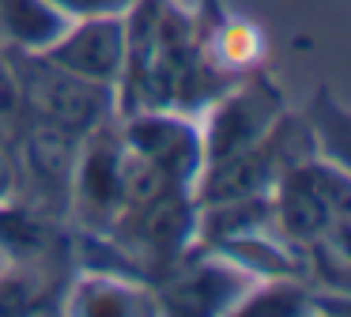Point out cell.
Here are the masks:
<instances>
[{
	"label": "cell",
	"instance_id": "cell-6",
	"mask_svg": "<svg viewBox=\"0 0 351 317\" xmlns=\"http://www.w3.org/2000/svg\"><path fill=\"white\" fill-rule=\"evenodd\" d=\"M19 151H23L27 174L34 178V185H42V193L57 196V204L72 193V174H76L80 158V136H72L69 128L53 125V121L27 113L23 128H19Z\"/></svg>",
	"mask_w": 351,
	"mask_h": 317
},
{
	"label": "cell",
	"instance_id": "cell-7",
	"mask_svg": "<svg viewBox=\"0 0 351 317\" xmlns=\"http://www.w3.org/2000/svg\"><path fill=\"white\" fill-rule=\"evenodd\" d=\"M129 231L136 246H144L147 253H155L159 261H174L178 249L193 234V208L182 196V189H170L140 208H129Z\"/></svg>",
	"mask_w": 351,
	"mask_h": 317
},
{
	"label": "cell",
	"instance_id": "cell-13",
	"mask_svg": "<svg viewBox=\"0 0 351 317\" xmlns=\"http://www.w3.org/2000/svg\"><path fill=\"white\" fill-rule=\"evenodd\" d=\"M8 151L12 148H4V143H0V193L8 189Z\"/></svg>",
	"mask_w": 351,
	"mask_h": 317
},
{
	"label": "cell",
	"instance_id": "cell-5",
	"mask_svg": "<svg viewBox=\"0 0 351 317\" xmlns=\"http://www.w3.org/2000/svg\"><path fill=\"white\" fill-rule=\"evenodd\" d=\"M125 143L140 158L159 166L174 189H185V181L200 170V158H204L200 132H193V125H185L178 117H167V113L132 117L129 132H125Z\"/></svg>",
	"mask_w": 351,
	"mask_h": 317
},
{
	"label": "cell",
	"instance_id": "cell-12",
	"mask_svg": "<svg viewBox=\"0 0 351 317\" xmlns=\"http://www.w3.org/2000/svg\"><path fill=\"white\" fill-rule=\"evenodd\" d=\"M49 4L69 8V12H84V15H91V12H110V8H117V0H49Z\"/></svg>",
	"mask_w": 351,
	"mask_h": 317
},
{
	"label": "cell",
	"instance_id": "cell-1",
	"mask_svg": "<svg viewBox=\"0 0 351 317\" xmlns=\"http://www.w3.org/2000/svg\"><path fill=\"white\" fill-rule=\"evenodd\" d=\"M12 72H16L19 91H23L27 113H38L53 125L69 128L80 140L106 121L110 113L106 83H91L76 72H64L42 53H27V57L12 60Z\"/></svg>",
	"mask_w": 351,
	"mask_h": 317
},
{
	"label": "cell",
	"instance_id": "cell-3",
	"mask_svg": "<svg viewBox=\"0 0 351 317\" xmlns=\"http://www.w3.org/2000/svg\"><path fill=\"white\" fill-rule=\"evenodd\" d=\"M343 208H348V181L340 170L298 166V170H287V178H283L276 215H280V226L287 238L317 242L332 226V219L343 215Z\"/></svg>",
	"mask_w": 351,
	"mask_h": 317
},
{
	"label": "cell",
	"instance_id": "cell-2",
	"mask_svg": "<svg viewBox=\"0 0 351 317\" xmlns=\"http://www.w3.org/2000/svg\"><path fill=\"white\" fill-rule=\"evenodd\" d=\"M46 60H53L64 72H76L91 83H106L114 87L121 64L129 60V27L121 15L110 12H91L84 23L64 27L61 38L38 49Z\"/></svg>",
	"mask_w": 351,
	"mask_h": 317
},
{
	"label": "cell",
	"instance_id": "cell-11",
	"mask_svg": "<svg viewBox=\"0 0 351 317\" xmlns=\"http://www.w3.org/2000/svg\"><path fill=\"white\" fill-rule=\"evenodd\" d=\"M23 117H27V106H23L19 80H16V72H12V60L0 57V143H4V148H16Z\"/></svg>",
	"mask_w": 351,
	"mask_h": 317
},
{
	"label": "cell",
	"instance_id": "cell-4",
	"mask_svg": "<svg viewBox=\"0 0 351 317\" xmlns=\"http://www.w3.org/2000/svg\"><path fill=\"white\" fill-rule=\"evenodd\" d=\"M280 113V95H276L268 83H245L242 91L227 98L219 110L212 113V128H208L204 155L208 163L215 158H227L234 151H245L253 143H261L268 132H272V121Z\"/></svg>",
	"mask_w": 351,
	"mask_h": 317
},
{
	"label": "cell",
	"instance_id": "cell-10",
	"mask_svg": "<svg viewBox=\"0 0 351 317\" xmlns=\"http://www.w3.org/2000/svg\"><path fill=\"white\" fill-rule=\"evenodd\" d=\"M76 309L84 314H152L155 309V302H147L152 298L147 291H136L106 276H91L84 287H76Z\"/></svg>",
	"mask_w": 351,
	"mask_h": 317
},
{
	"label": "cell",
	"instance_id": "cell-8",
	"mask_svg": "<svg viewBox=\"0 0 351 317\" xmlns=\"http://www.w3.org/2000/svg\"><path fill=\"white\" fill-rule=\"evenodd\" d=\"M64 27H69L64 12L49 0H0V30L31 53L61 38Z\"/></svg>",
	"mask_w": 351,
	"mask_h": 317
},
{
	"label": "cell",
	"instance_id": "cell-9",
	"mask_svg": "<svg viewBox=\"0 0 351 317\" xmlns=\"http://www.w3.org/2000/svg\"><path fill=\"white\" fill-rule=\"evenodd\" d=\"M234 279L238 272L219 268V264H200V268L182 272L178 279H170L167 287V306L185 309V314H212V309L230 306L234 298Z\"/></svg>",
	"mask_w": 351,
	"mask_h": 317
}]
</instances>
